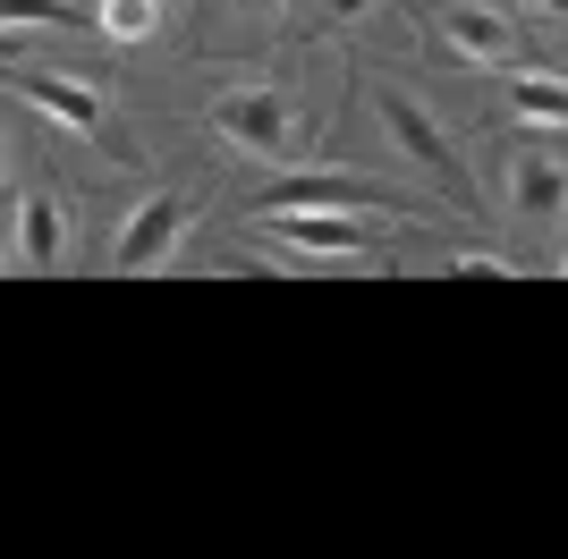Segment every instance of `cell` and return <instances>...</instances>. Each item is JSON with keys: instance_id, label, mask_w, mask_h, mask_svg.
Listing matches in <instances>:
<instances>
[{"instance_id": "52a82bcc", "label": "cell", "mask_w": 568, "mask_h": 559, "mask_svg": "<svg viewBox=\"0 0 568 559\" xmlns=\"http://www.w3.org/2000/svg\"><path fill=\"white\" fill-rule=\"evenodd\" d=\"M0 77H9V93H18L26 111H43L51 128H77V136H94V128H102V93L77 85V77H60V69H18V60H0Z\"/></svg>"}, {"instance_id": "3957f363", "label": "cell", "mask_w": 568, "mask_h": 559, "mask_svg": "<svg viewBox=\"0 0 568 559\" xmlns=\"http://www.w3.org/2000/svg\"><path fill=\"white\" fill-rule=\"evenodd\" d=\"M213 136L221 144H237L246 162H272L281 170L288 153H297V102H288L281 85H230V93H213Z\"/></svg>"}, {"instance_id": "7a4b0ae2", "label": "cell", "mask_w": 568, "mask_h": 559, "mask_svg": "<svg viewBox=\"0 0 568 559\" xmlns=\"http://www.w3.org/2000/svg\"><path fill=\"white\" fill-rule=\"evenodd\" d=\"M255 212H416L425 221V204L416 195H399V186L382 179H356V170H281V179L255 195Z\"/></svg>"}, {"instance_id": "7c38bea8", "label": "cell", "mask_w": 568, "mask_h": 559, "mask_svg": "<svg viewBox=\"0 0 568 559\" xmlns=\"http://www.w3.org/2000/svg\"><path fill=\"white\" fill-rule=\"evenodd\" d=\"M0 26H77L69 0H0Z\"/></svg>"}, {"instance_id": "ac0fdd59", "label": "cell", "mask_w": 568, "mask_h": 559, "mask_svg": "<svg viewBox=\"0 0 568 559\" xmlns=\"http://www.w3.org/2000/svg\"><path fill=\"white\" fill-rule=\"evenodd\" d=\"M560 280H568V263H560Z\"/></svg>"}, {"instance_id": "ba28073f", "label": "cell", "mask_w": 568, "mask_h": 559, "mask_svg": "<svg viewBox=\"0 0 568 559\" xmlns=\"http://www.w3.org/2000/svg\"><path fill=\"white\" fill-rule=\"evenodd\" d=\"M281 230L297 255H382V230H365V212H255Z\"/></svg>"}, {"instance_id": "8992f818", "label": "cell", "mask_w": 568, "mask_h": 559, "mask_svg": "<svg viewBox=\"0 0 568 559\" xmlns=\"http://www.w3.org/2000/svg\"><path fill=\"white\" fill-rule=\"evenodd\" d=\"M187 221H195L187 195H153L144 212H128V230H119V246H111V272H162V263L179 255Z\"/></svg>"}, {"instance_id": "9a60e30c", "label": "cell", "mask_w": 568, "mask_h": 559, "mask_svg": "<svg viewBox=\"0 0 568 559\" xmlns=\"http://www.w3.org/2000/svg\"><path fill=\"white\" fill-rule=\"evenodd\" d=\"M0 272H9V246H0Z\"/></svg>"}, {"instance_id": "2e32d148", "label": "cell", "mask_w": 568, "mask_h": 559, "mask_svg": "<svg viewBox=\"0 0 568 559\" xmlns=\"http://www.w3.org/2000/svg\"><path fill=\"white\" fill-rule=\"evenodd\" d=\"M0 179H9V153H0Z\"/></svg>"}, {"instance_id": "277c9868", "label": "cell", "mask_w": 568, "mask_h": 559, "mask_svg": "<svg viewBox=\"0 0 568 559\" xmlns=\"http://www.w3.org/2000/svg\"><path fill=\"white\" fill-rule=\"evenodd\" d=\"M433 34H442L450 60H475V69H526L518 26L500 18L493 0H442V9H433Z\"/></svg>"}, {"instance_id": "4fadbf2b", "label": "cell", "mask_w": 568, "mask_h": 559, "mask_svg": "<svg viewBox=\"0 0 568 559\" xmlns=\"http://www.w3.org/2000/svg\"><path fill=\"white\" fill-rule=\"evenodd\" d=\"M356 18H374V0H323V26H356Z\"/></svg>"}, {"instance_id": "30bf717a", "label": "cell", "mask_w": 568, "mask_h": 559, "mask_svg": "<svg viewBox=\"0 0 568 559\" xmlns=\"http://www.w3.org/2000/svg\"><path fill=\"white\" fill-rule=\"evenodd\" d=\"M9 255H26V263H69V212H60V195H43V186H34V195H18V246H9Z\"/></svg>"}, {"instance_id": "5bb4252c", "label": "cell", "mask_w": 568, "mask_h": 559, "mask_svg": "<svg viewBox=\"0 0 568 559\" xmlns=\"http://www.w3.org/2000/svg\"><path fill=\"white\" fill-rule=\"evenodd\" d=\"M230 9H237V18H255V26H272V18L288 9V0H230Z\"/></svg>"}, {"instance_id": "5b68a950", "label": "cell", "mask_w": 568, "mask_h": 559, "mask_svg": "<svg viewBox=\"0 0 568 559\" xmlns=\"http://www.w3.org/2000/svg\"><path fill=\"white\" fill-rule=\"evenodd\" d=\"M500 195H509V212H518L526 230H551V221L568 212V153L560 144H509Z\"/></svg>"}, {"instance_id": "8fae6325", "label": "cell", "mask_w": 568, "mask_h": 559, "mask_svg": "<svg viewBox=\"0 0 568 559\" xmlns=\"http://www.w3.org/2000/svg\"><path fill=\"white\" fill-rule=\"evenodd\" d=\"M94 26L111 34V43H144V34L162 26V0H102V9H94Z\"/></svg>"}, {"instance_id": "e0dca14e", "label": "cell", "mask_w": 568, "mask_h": 559, "mask_svg": "<svg viewBox=\"0 0 568 559\" xmlns=\"http://www.w3.org/2000/svg\"><path fill=\"white\" fill-rule=\"evenodd\" d=\"M544 9H568V0H544Z\"/></svg>"}, {"instance_id": "6da1fadb", "label": "cell", "mask_w": 568, "mask_h": 559, "mask_svg": "<svg viewBox=\"0 0 568 559\" xmlns=\"http://www.w3.org/2000/svg\"><path fill=\"white\" fill-rule=\"evenodd\" d=\"M374 111H382V128H390V144H399L407 162H416L433 186H442V204H450V212H484V195L467 186V162H458V144L433 128V111L416 102V93H407V85H374Z\"/></svg>"}, {"instance_id": "9c48e42d", "label": "cell", "mask_w": 568, "mask_h": 559, "mask_svg": "<svg viewBox=\"0 0 568 559\" xmlns=\"http://www.w3.org/2000/svg\"><path fill=\"white\" fill-rule=\"evenodd\" d=\"M500 102H509V119H526V128H568V77L551 69H500Z\"/></svg>"}]
</instances>
